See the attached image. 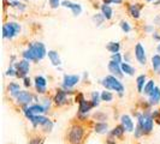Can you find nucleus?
<instances>
[{
    "mask_svg": "<svg viewBox=\"0 0 160 144\" xmlns=\"http://www.w3.org/2000/svg\"><path fill=\"white\" fill-rule=\"evenodd\" d=\"M19 31H21V26H19V24L15 23V22L4 24V26H2V36L6 39L15 37Z\"/></svg>",
    "mask_w": 160,
    "mask_h": 144,
    "instance_id": "obj_4",
    "label": "nucleus"
},
{
    "mask_svg": "<svg viewBox=\"0 0 160 144\" xmlns=\"http://www.w3.org/2000/svg\"><path fill=\"white\" fill-rule=\"evenodd\" d=\"M153 37H154L155 40H160V36H159V35H157V32H154V35H153Z\"/></svg>",
    "mask_w": 160,
    "mask_h": 144,
    "instance_id": "obj_43",
    "label": "nucleus"
},
{
    "mask_svg": "<svg viewBox=\"0 0 160 144\" xmlns=\"http://www.w3.org/2000/svg\"><path fill=\"white\" fill-rule=\"evenodd\" d=\"M135 56H136L137 61L141 65H146L147 63V58H146V52H144V48L142 47L141 43H137L136 47H135Z\"/></svg>",
    "mask_w": 160,
    "mask_h": 144,
    "instance_id": "obj_8",
    "label": "nucleus"
},
{
    "mask_svg": "<svg viewBox=\"0 0 160 144\" xmlns=\"http://www.w3.org/2000/svg\"><path fill=\"white\" fill-rule=\"evenodd\" d=\"M101 12H102V15H104V17L106 18V19H111L112 18V8L110 7L108 5H106V4H104L102 6H101Z\"/></svg>",
    "mask_w": 160,
    "mask_h": 144,
    "instance_id": "obj_26",
    "label": "nucleus"
},
{
    "mask_svg": "<svg viewBox=\"0 0 160 144\" xmlns=\"http://www.w3.org/2000/svg\"><path fill=\"white\" fill-rule=\"evenodd\" d=\"M42 143H43V138H41V137H35V138L30 139V142H29V144H42Z\"/></svg>",
    "mask_w": 160,
    "mask_h": 144,
    "instance_id": "obj_36",
    "label": "nucleus"
},
{
    "mask_svg": "<svg viewBox=\"0 0 160 144\" xmlns=\"http://www.w3.org/2000/svg\"><path fill=\"white\" fill-rule=\"evenodd\" d=\"M24 79V85L28 88V87H30V79L28 78V77H25V78H23Z\"/></svg>",
    "mask_w": 160,
    "mask_h": 144,
    "instance_id": "obj_41",
    "label": "nucleus"
},
{
    "mask_svg": "<svg viewBox=\"0 0 160 144\" xmlns=\"http://www.w3.org/2000/svg\"><path fill=\"white\" fill-rule=\"evenodd\" d=\"M157 50H158V52H159V53H160V43H159V45H158V47H157Z\"/></svg>",
    "mask_w": 160,
    "mask_h": 144,
    "instance_id": "obj_45",
    "label": "nucleus"
},
{
    "mask_svg": "<svg viewBox=\"0 0 160 144\" xmlns=\"http://www.w3.org/2000/svg\"><path fill=\"white\" fill-rule=\"evenodd\" d=\"M16 100L17 103L22 104V106H29V103L32 101V95L29 91H21L16 97Z\"/></svg>",
    "mask_w": 160,
    "mask_h": 144,
    "instance_id": "obj_7",
    "label": "nucleus"
},
{
    "mask_svg": "<svg viewBox=\"0 0 160 144\" xmlns=\"http://www.w3.org/2000/svg\"><path fill=\"white\" fill-rule=\"evenodd\" d=\"M152 30H153L152 26H147V28H146V31H149V32H151Z\"/></svg>",
    "mask_w": 160,
    "mask_h": 144,
    "instance_id": "obj_44",
    "label": "nucleus"
},
{
    "mask_svg": "<svg viewBox=\"0 0 160 144\" xmlns=\"http://www.w3.org/2000/svg\"><path fill=\"white\" fill-rule=\"evenodd\" d=\"M29 107V109L32 111L34 114H42V113L46 112V109H45V107L43 106H41V104H32V106H28Z\"/></svg>",
    "mask_w": 160,
    "mask_h": 144,
    "instance_id": "obj_25",
    "label": "nucleus"
},
{
    "mask_svg": "<svg viewBox=\"0 0 160 144\" xmlns=\"http://www.w3.org/2000/svg\"><path fill=\"white\" fill-rule=\"evenodd\" d=\"M136 83H137V90L138 93H143V88L146 85V76L144 74H141L136 78Z\"/></svg>",
    "mask_w": 160,
    "mask_h": 144,
    "instance_id": "obj_23",
    "label": "nucleus"
},
{
    "mask_svg": "<svg viewBox=\"0 0 160 144\" xmlns=\"http://www.w3.org/2000/svg\"><path fill=\"white\" fill-rule=\"evenodd\" d=\"M45 109H46V112H48V109H49V100H45Z\"/></svg>",
    "mask_w": 160,
    "mask_h": 144,
    "instance_id": "obj_42",
    "label": "nucleus"
},
{
    "mask_svg": "<svg viewBox=\"0 0 160 144\" xmlns=\"http://www.w3.org/2000/svg\"><path fill=\"white\" fill-rule=\"evenodd\" d=\"M95 132L99 133V135H102V133H106L108 131V125L104 122V121H100V122H96L95 124Z\"/></svg>",
    "mask_w": 160,
    "mask_h": 144,
    "instance_id": "obj_19",
    "label": "nucleus"
},
{
    "mask_svg": "<svg viewBox=\"0 0 160 144\" xmlns=\"http://www.w3.org/2000/svg\"><path fill=\"white\" fill-rule=\"evenodd\" d=\"M120 122H122L123 127L125 128L127 132H132L134 131V122H132V120L129 115H127V114L122 115L120 117Z\"/></svg>",
    "mask_w": 160,
    "mask_h": 144,
    "instance_id": "obj_11",
    "label": "nucleus"
},
{
    "mask_svg": "<svg viewBox=\"0 0 160 144\" xmlns=\"http://www.w3.org/2000/svg\"><path fill=\"white\" fill-rule=\"evenodd\" d=\"M8 89L10 95L12 96V97H17L18 94L21 93V87H19V84H17V83H10Z\"/></svg>",
    "mask_w": 160,
    "mask_h": 144,
    "instance_id": "obj_18",
    "label": "nucleus"
},
{
    "mask_svg": "<svg viewBox=\"0 0 160 144\" xmlns=\"http://www.w3.org/2000/svg\"><path fill=\"white\" fill-rule=\"evenodd\" d=\"M120 28H122V30L124 32H129L131 30V28H130V25H129L128 22H125V21H122L120 22Z\"/></svg>",
    "mask_w": 160,
    "mask_h": 144,
    "instance_id": "obj_33",
    "label": "nucleus"
},
{
    "mask_svg": "<svg viewBox=\"0 0 160 144\" xmlns=\"http://www.w3.org/2000/svg\"><path fill=\"white\" fill-rule=\"evenodd\" d=\"M100 98H101V94H99L98 91H93V93H92V100H90V102H92V104H93V107L99 106Z\"/></svg>",
    "mask_w": 160,
    "mask_h": 144,
    "instance_id": "obj_28",
    "label": "nucleus"
},
{
    "mask_svg": "<svg viewBox=\"0 0 160 144\" xmlns=\"http://www.w3.org/2000/svg\"><path fill=\"white\" fill-rule=\"evenodd\" d=\"M105 18L104 17V15L101 13V15H96V16H94L93 17V21H94V23L96 24V25H100V24H102V22H104Z\"/></svg>",
    "mask_w": 160,
    "mask_h": 144,
    "instance_id": "obj_32",
    "label": "nucleus"
},
{
    "mask_svg": "<svg viewBox=\"0 0 160 144\" xmlns=\"http://www.w3.org/2000/svg\"><path fill=\"white\" fill-rule=\"evenodd\" d=\"M16 67V76L19 77V78H25L28 72H29V69H30V64H29V60L27 59H23L22 61L17 63L15 65Z\"/></svg>",
    "mask_w": 160,
    "mask_h": 144,
    "instance_id": "obj_5",
    "label": "nucleus"
},
{
    "mask_svg": "<svg viewBox=\"0 0 160 144\" xmlns=\"http://www.w3.org/2000/svg\"><path fill=\"white\" fill-rule=\"evenodd\" d=\"M108 70H110V72L112 73L113 76H116V77H122V76H123V71H122L120 64L113 61V60H111V61L108 63Z\"/></svg>",
    "mask_w": 160,
    "mask_h": 144,
    "instance_id": "obj_13",
    "label": "nucleus"
},
{
    "mask_svg": "<svg viewBox=\"0 0 160 144\" xmlns=\"http://www.w3.org/2000/svg\"><path fill=\"white\" fill-rule=\"evenodd\" d=\"M68 102V91L65 90H58L54 96V103L57 106H63Z\"/></svg>",
    "mask_w": 160,
    "mask_h": 144,
    "instance_id": "obj_10",
    "label": "nucleus"
},
{
    "mask_svg": "<svg viewBox=\"0 0 160 144\" xmlns=\"http://www.w3.org/2000/svg\"><path fill=\"white\" fill-rule=\"evenodd\" d=\"M112 60L118 63V64H122V55L119 53H114V54H112Z\"/></svg>",
    "mask_w": 160,
    "mask_h": 144,
    "instance_id": "obj_37",
    "label": "nucleus"
},
{
    "mask_svg": "<svg viewBox=\"0 0 160 144\" xmlns=\"http://www.w3.org/2000/svg\"><path fill=\"white\" fill-rule=\"evenodd\" d=\"M60 4V0H49V5L52 8H57Z\"/></svg>",
    "mask_w": 160,
    "mask_h": 144,
    "instance_id": "obj_39",
    "label": "nucleus"
},
{
    "mask_svg": "<svg viewBox=\"0 0 160 144\" xmlns=\"http://www.w3.org/2000/svg\"><path fill=\"white\" fill-rule=\"evenodd\" d=\"M113 100V95L110 91H102L101 93V101H106V102H111Z\"/></svg>",
    "mask_w": 160,
    "mask_h": 144,
    "instance_id": "obj_30",
    "label": "nucleus"
},
{
    "mask_svg": "<svg viewBox=\"0 0 160 144\" xmlns=\"http://www.w3.org/2000/svg\"><path fill=\"white\" fill-rule=\"evenodd\" d=\"M140 4H135V5H131L129 7V12H130V16L134 17V18H138L140 17Z\"/></svg>",
    "mask_w": 160,
    "mask_h": 144,
    "instance_id": "obj_24",
    "label": "nucleus"
},
{
    "mask_svg": "<svg viewBox=\"0 0 160 144\" xmlns=\"http://www.w3.org/2000/svg\"><path fill=\"white\" fill-rule=\"evenodd\" d=\"M102 85H104L106 90H113L117 91L120 96L124 94V85L122 84V82H119V79L116 76H106L102 79Z\"/></svg>",
    "mask_w": 160,
    "mask_h": 144,
    "instance_id": "obj_1",
    "label": "nucleus"
},
{
    "mask_svg": "<svg viewBox=\"0 0 160 144\" xmlns=\"http://www.w3.org/2000/svg\"><path fill=\"white\" fill-rule=\"evenodd\" d=\"M35 87L39 94H45L46 93V87H47V80L42 76H36L35 77Z\"/></svg>",
    "mask_w": 160,
    "mask_h": 144,
    "instance_id": "obj_9",
    "label": "nucleus"
},
{
    "mask_svg": "<svg viewBox=\"0 0 160 144\" xmlns=\"http://www.w3.org/2000/svg\"><path fill=\"white\" fill-rule=\"evenodd\" d=\"M106 49H107L108 52H111L112 54L118 53V52H119V49H120L119 42H108V43H107V46H106Z\"/></svg>",
    "mask_w": 160,
    "mask_h": 144,
    "instance_id": "obj_21",
    "label": "nucleus"
},
{
    "mask_svg": "<svg viewBox=\"0 0 160 144\" xmlns=\"http://www.w3.org/2000/svg\"><path fill=\"white\" fill-rule=\"evenodd\" d=\"M52 127H53V122H52V121H51L49 119H48L47 121H46V122L42 125V128H43V131H48V132L52 130Z\"/></svg>",
    "mask_w": 160,
    "mask_h": 144,
    "instance_id": "obj_34",
    "label": "nucleus"
},
{
    "mask_svg": "<svg viewBox=\"0 0 160 144\" xmlns=\"http://www.w3.org/2000/svg\"><path fill=\"white\" fill-rule=\"evenodd\" d=\"M29 49L32 50V56H34V61L42 60L47 54L46 47H45V45L42 42H32V43L29 45Z\"/></svg>",
    "mask_w": 160,
    "mask_h": 144,
    "instance_id": "obj_3",
    "label": "nucleus"
},
{
    "mask_svg": "<svg viewBox=\"0 0 160 144\" xmlns=\"http://www.w3.org/2000/svg\"><path fill=\"white\" fill-rule=\"evenodd\" d=\"M23 58L24 59H27V60H29V61H34V56H32V50L28 48L27 50H24L23 52Z\"/></svg>",
    "mask_w": 160,
    "mask_h": 144,
    "instance_id": "obj_31",
    "label": "nucleus"
},
{
    "mask_svg": "<svg viewBox=\"0 0 160 144\" xmlns=\"http://www.w3.org/2000/svg\"><path fill=\"white\" fill-rule=\"evenodd\" d=\"M154 88H155L154 80H148V82L146 83V85H144V88H143V94H144V95L149 96V94H151L153 90H154Z\"/></svg>",
    "mask_w": 160,
    "mask_h": 144,
    "instance_id": "obj_27",
    "label": "nucleus"
},
{
    "mask_svg": "<svg viewBox=\"0 0 160 144\" xmlns=\"http://www.w3.org/2000/svg\"><path fill=\"white\" fill-rule=\"evenodd\" d=\"M48 59L51 60V63L54 65V66H60L62 65V60H60V56L57 53L56 50H48L47 52Z\"/></svg>",
    "mask_w": 160,
    "mask_h": 144,
    "instance_id": "obj_16",
    "label": "nucleus"
},
{
    "mask_svg": "<svg viewBox=\"0 0 160 144\" xmlns=\"http://www.w3.org/2000/svg\"><path fill=\"white\" fill-rule=\"evenodd\" d=\"M123 0H104V4L110 5V4H122Z\"/></svg>",
    "mask_w": 160,
    "mask_h": 144,
    "instance_id": "obj_40",
    "label": "nucleus"
},
{
    "mask_svg": "<svg viewBox=\"0 0 160 144\" xmlns=\"http://www.w3.org/2000/svg\"><path fill=\"white\" fill-rule=\"evenodd\" d=\"M62 5H63L64 7L71 8L72 13H73L75 16H78V15H81V12H82V7H81L80 4H75V2H71V1L64 0V1L62 2Z\"/></svg>",
    "mask_w": 160,
    "mask_h": 144,
    "instance_id": "obj_12",
    "label": "nucleus"
},
{
    "mask_svg": "<svg viewBox=\"0 0 160 144\" xmlns=\"http://www.w3.org/2000/svg\"><path fill=\"white\" fill-rule=\"evenodd\" d=\"M80 108H78V111H80L81 114H87V113L93 108V104L90 101H87V100H84V98H82L80 102Z\"/></svg>",
    "mask_w": 160,
    "mask_h": 144,
    "instance_id": "obj_15",
    "label": "nucleus"
},
{
    "mask_svg": "<svg viewBox=\"0 0 160 144\" xmlns=\"http://www.w3.org/2000/svg\"><path fill=\"white\" fill-rule=\"evenodd\" d=\"M160 102V88L155 87L154 90L149 94V104L155 106Z\"/></svg>",
    "mask_w": 160,
    "mask_h": 144,
    "instance_id": "obj_14",
    "label": "nucleus"
},
{
    "mask_svg": "<svg viewBox=\"0 0 160 144\" xmlns=\"http://www.w3.org/2000/svg\"><path fill=\"white\" fill-rule=\"evenodd\" d=\"M152 66L155 71H159L160 69V55L159 54H155L152 58Z\"/></svg>",
    "mask_w": 160,
    "mask_h": 144,
    "instance_id": "obj_29",
    "label": "nucleus"
},
{
    "mask_svg": "<svg viewBox=\"0 0 160 144\" xmlns=\"http://www.w3.org/2000/svg\"><path fill=\"white\" fill-rule=\"evenodd\" d=\"M10 5H11L12 7H17V8H19V10H22V11H23L24 8H25V6H24L23 4H21L19 1H12Z\"/></svg>",
    "mask_w": 160,
    "mask_h": 144,
    "instance_id": "obj_35",
    "label": "nucleus"
},
{
    "mask_svg": "<svg viewBox=\"0 0 160 144\" xmlns=\"http://www.w3.org/2000/svg\"><path fill=\"white\" fill-rule=\"evenodd\" d=\"M84 137V128L81 125H72L68 132V142L70 144H81Z\"/></svg>",
    "mask_w": 160,
    "mask_h": 144,
    "instance_id": "obj_2",
    "label": "nucleus"
},
{
    "mask_svg": "<svg viewBox=\"0 0 160 144\" xmlns=\"http://www.w3.org/2000/svg\"><path fill=\"white\" fill-rule=\"evenodd\" d=\"M6 76H16V67H15L13 65L10 66V69H8V72H6Z\"/></svg>",
    "mask_w": 160,
    "mask_h": 144,
    "instance_id": "obj_38",
    "label": "nucleus"
},
{
    "mask_svg": "<svg viewBox=\"0 0 160 144\" xmlns=\"http://www.w3.org/2000/svg\"><path fill=\"white\" fill-rule=\"evenodd\" d=\"M47 120H48V118H46V117H42L41 114H35V115H34V117H32L29 121L32 122L34 127H36V126H39V125H40V126H42V125H43V124H45Z\"/></svg>",
    "mask_w": 160,
    "mask_h": 144,
    "instance_id": "obj_17",
    "label": "nucleus"
},
{
    "mask_svg": "<svg viewBox=\"0 0 160 144\" xmlns=\"http://www.w3.org/2000/svg\"><path fill=\"white\" fill-rule=\"evenodd\" d=\"M124 132H125V128L123 127V125H119V126H116V127L110 132V136L114 137V138H119V137L123 136Z\"/></svg>",
    "mask_w": 160,
    "mask_h": 144,
    "instance_id": "obj_20",
    "label": "nucleus"
},
{
    "mask_svg": "<svg viewBox=\"0 0 160 144\" xmlns=\"http://www.w3.org/2000/svg\"><path fill=\"white\" fill-rule=\"evenodd\" d=\"M120 67H122L123 73H125V74L132 76V74L135 73V69H134L131 65H129L128 63H122V64H120Z\"/></svg>",
    "mask_w": 160,
    "mask_h": 144,
    "instance_id": "obj_22",
    "label": "nucleus"
},
{
    "mask_svg": "<svg viewBox=\"0 0 160 144\" xmlns=\"http://www.w3.org/2000/svg\"><path fill=\"white\" fill-rule=\"evenodd\" d=\"M146 1H154V0H146Z\"/></svg>",
    "mask_w": 160,
    "mask_h": 144,
    "instance_id": "obj_46",
    "label": "nucleus"
},
{
    "mask_svg": "<svg viewBox=\"0 0 160 144\" xmlns=\"http://www.w3.org/2000/svg\"><path fill=\"white\" fill-rule=\"evenodd\" d=\"M80 82V76L77 74H65L63 78V88L71 89Z\"/></svg>",
    "mask_w": 160,
    "mask_h": 144,
    "instance_id": "obj_6",
    "label": "nucleus"
}]
</instances>
